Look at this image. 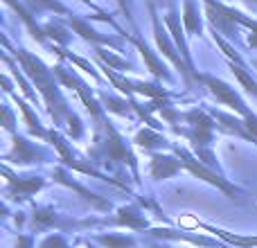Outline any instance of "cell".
I'll return each mask as SVG.
<instances>
[{"instance_id":"cell-1","label":"cell","mask_w":257,"mask_h":248,"mask_svg":"<svg viewBox=\"0 0 257 248\" xmlns=\"http://www.w3.org/2000/svg\"><path fill=\"white\" fill-rule=\"evenodd\" d=\"M16 59L21 61L23 72H25V75L36 84V88L41 90L45 104H48L50 115H52V120L54 122H61L63 117L70 115V111H68V106H66V99L61 97V93H59V86H57V81H54L52 70H48V68H45L39 59L32 57V54L25 52V50H18Z\"/></svg>"},{"instance_id":"cell-2","label":"cell","mask_w":257,"mask_h":248,"mask_svg":"<svg viewBox=\"0 0 257 248\" xmlns=\"http://www.w3.org/2000/svg\"><path fill=\"white\" fill-rule=\"evenodd\" d=\"M185 120L190 122V129H178L176 127V133H183V136L190 138L194 151L210 149L212 133H214V117H210L205 111L194 108V111L185 113Z\"/></svg>"},{"instance_id":"cell-3","label":"cell","mask_w":257,"mask_h":248,"mask_svg":"<svg viewBox=\"0 0 257 248\" xmlns=\"http://www.w3.org/2000/svg\"><path fill=\"white\" fill-rule=\"evenodd\" d=\"M151 23H154V36H156V43H158V48H160V52L165 54V57L169 59V61L174 63V66L181 70V75L185 77V81L190 84L192 79H199L201 81V75L199 72H194L190 66L185 63V59H181V54L176 52V48H174V43L169 41V34L163 30V25H160V18H158V14L154 12V7H151Z\"/></svg>"},{"instance_id":"cell-4","label":"cell","mask_w":257,"mask_h":248,"mask_svg":"<svg viewBox=\"0 0 257 248\" xmlns=\"http://www.w3.org/2000/svg\"><path fill=\"white\" fill-rule=\"evenodd\" d=\"M176 156H178V160L183 163V167L187 169V172H192L194 176H199V178H203L205 183H210V185H214V187H219L221 192H226L230 199H235V194H237V190L230 185L228 181H223L221 176H217L214 172H210L208 167H205L203 163H201L196 156H192L187 149H176Z\"/></svg>"},{"instance_id":"cell-5","label":"cell","mask_w":257,"mask_h":248,"mask_svg":"<svg viewBox=\"0 0 257 248\" xmlns=\"http://www.w3.org/2000/svg\"><path fill=\"white\" fill-rule=\"evenodd\" d=\"M201 81H203L205 86L210 88V93L214 95V97L219 99L221 104H226V106H230L232 111H237L241 117H246L248 115V106L244 104V99L239 97V95L235 93V88L232 86H228L226 81H221V79H217V77H210V75H201Z\"/></svg>"},{"instance_id":"cell-6","label":"cell","mask_w":257,"mask_h":248,"mask_svg":"<svg viewBox=\"0 0 257 248\" xmlns=\"http://www.w3.org/2000/svg\"><path fill=\"white\" fill-rule=\"evenodd\" d=\"M54 75H57L66 86H70V88H75V90H77V95L81 97V102H84V106L88 108L90 115L102 117V108H99V104L95 102V97H93V93H90V88L79 79V77L72 75V72H68L63 66H57V68H54Z\"/></svg>"},{"instance_id":"cell-7","label":"cell","mask_w":257,"mask_h":248,"mask_svg":"<svg viewBox=\"0 0 257 248\" xmlns=\"http://www.w3.org/2000/svg\"><path fill=\"white\" fill-rule=\"evenodd\" d=\"M102 147H104V154H106L108 160H122V163H126L131 169H136V156L128 151L122 136L111 127V122H106V140H102Z\"/></svg>"},{"instance_id":"cell-8","label":"cell","mask_w":257,"mask_h":248,"mask_svg":"<svg viewBox=\"0 0 257 248\" xmlns=\"http://www.w3.org/2000/svg\"><path fill=\"white\" fill-rule=\"evenodd\" d=\"M3 172L9 181V196H14V199H27L30 194H34L36 190H41V187L45 185L43 178H18V176H14L7 167H5Z\"/></svg>"},{"instance_id":"cell-9","label":"cell","mask_w":257,"mask_h":248,"mask_svg":"<svg viewBox=\"0 0 257 248\" xmlns=\"http://www.w3.org/2000/svg\"><path fill=\"white\" fill-rule=\"evenodd\" d=\"M181 167H183V163L178 160V156H163V154L151 156V176L156 181L172 178L174 174L181 172Z\"/></svg>"},{"instance_id":"cell-10","label":"cell","mask_w":257,"mask_h":248,"mask_svg":"<svg viewBox=\"0 0 257 248\" xmlns=\"http://www.w3.org/2000/svg\"><path fill=\"white\" fill-rule=\"evenodd\" d=\"M41 156H43L41 149H36L32 142H27L21 136H14V149L12 154H7V160H14L16 165H30L36 158H41Z\"/></svg>"},{"instance_id":"cell-11","label":"cell","mask_w":257,"mask_h":248,"mask_svg":"<svg viewBox=\"0 0 257 248\" xmlns=\"http://www.w3.org/2000/svg\"><path fill=\"white\" fill-rule=\"evenodd\" d=\"M52 176H54V181H57V183H61V185H66V187H70V190H75L77 194H81L86 201H88V203H93L95 208H99V210H108V208H111V203H106V201H102L97 194H93V192H88V190H86V187H81L79 183L70 181V178H68V174L63 172V169H54V172H52Z\"/></svg>"},{"instance_id":"cell-12","label":"cell","mask_w":257,"mask_h":248,"mask_svg":"<svg viewBox=\"0 0 257 248\" xmlns=\"http://www.w3.org/2000/svg\"><path fill=\"white\" fill-rule=\"evenodd\" d=\"M181 226L203 228V230L214 232V235H219L221 239H226L228 244H235V246H257V237H239V235H230V232H226V230H217V228H212V226H205V223H199L196 219H192V217L181 219Z\"/></svg>"},{"instance_id":"cell-13","label":"cell","mask_w":257,"mask_h":248,"mask_svg":"<svg viewBox=\"0 0 257 248\" xmlns=\"http://www.w3.org/2000/svg\"><path fill=\"white\" fill-rule=\"evenodd\" d=\"M133 43H136V48L140 50V54H142V59H145L147 68L151 70V75L158 77V79H165V81H167V79H169V72H167V68H165L163 63H160V59L156 57V54L151 52V50L147 48V45L142 43L140 39H133Z\"/></svg>"},{"instance_id":"cell-14","label":"cell","mask_w":257,"mask_h":248,"mask_svg":"<svg viewBox=\"0 0 257 248\" xmlns=\"http://www.w3.org/2000/svg\"><path fill=\"white\" fill-rule=\"evenodd\" d=\"M113 223H117V226H128V228H133V230H145L147 217L138 208H120Z\"/></svg>"},{"instance_id":"cell-15","label":"cell","mask_w":257,"mask_h":248,"mask_svg":"<svg viewBox=\"0 0 257 248\" xmlns=\"http://www.w3.org/2000/svg\"><path fill=\"white\" fill-rule=\"evenodd\" d=\"M149 235L160 237V239H185L196 246H217V241L208 239V237H194V235H185V232H174V230H169V228H154V230H149Z\"/></svg>"},{"instance_id":"cell-16","label":"cell","mask_w":257,"mask_h":248,"mask_svg":"<svg viewBox=\"0 0 257 248\" xmlns=\"http://www.w3.org/2000/svg\"><path fill=\"white\" fill-rule=\"evenodd\" d=\"M70 27L77 32V34H81V39L90 41V43H108V45H113V39L102 36L99 32H95L93 27H88V23L81 21V18H77V16H70Z\"/></svg>"},{"instance_id":"cell-17","label":"cell","mask_w":257,"mask_h":248,"mask_svg":"<svg viewBox=\"0 0 257 248\" xmlns=\"http://www.w3.org/2000/svg\"><path fill=\"white\" fill-rule=\"evenodd\" d=\"M165 21H167V25H169V32L174 34V39H176V48L181 50V54H183V59H185V63L192 68V59H190V50H187V45H185V39H183V30H181V25H178V18H176V12H169L167 16H165Z\"/></svg>"},{"instance_id":"cell-18","label":"cell","mask_w":257,"mask_h":248,"mask_svg":"<svg viewBox=\"0 0 257 248\" xmlns=\"http://www.w3.org/2000/svg\"><path fill=\"white\" fill-rule=\"evenodd\" d=\"M183 25L190 34H201V16L196 12L194 0H185V5H183Z\"/></svg>"},{"instance_id":"cell-19","label":"cell","mask_w":257,"mask_h":248,"mask_svg":"<svg viewBox=\"0 0 257 248\" xmlns=\"http://www.w3.org/2000/svg\"><path fill=\"white\" fill-rule=\"evenodd\" d=\"M5 3H7V5H12V7L16 9L18 14H21V18H23V21H25V25L30 27V34L34 36V39L39 41V43H45V32L41 30V27L34 23V18H32V12H27V9L23 7L21 3H16V0H5Z\"/></svg>"},{"instance_id":"cell-20","label":"cell","mask_w":257,"mask_h":248,"mask_svg":"<svg viewBox=\"0 0 257 248\" xmlns=\"http://www.w3.org/2000/svg\"><path fill=\"white\" fill-rule=\"evenodd\" d=\"M136 145L145 147V149H156V147H167V140L156 129H142L136 133Z\"/></svg>"},{"instance_id":"cell-21","label":"cell","mask_w":257,"mask_h":248,"mask_svg":"<svg viewBox=\"0 0 257 248\" xmlns=\"http://www.w3.org/2000/svg\"><path fill=\"white\" fill-rule=\"evenodd\" d=\"M48 140L52 142V145L59 149V154H61V163H63V165H68V167H72V169H75L77 158H75V156H72L70 147L66 145V140H63V138H61V133H57V131H50V133H48Z\"/></svg>"},{"instance_id":"cell-22","label":"cell","mask_w":257,"mask_h":248,"mask_svg":"<svg viewBox=\"0 0 257 248\" xmlns=\"http://www.w3.org/2000/svg\"><path fill=\"white\" fill-rule=\"evenodd\" d=\"M16 99V104H18V108L23 111V115H25V122H27V129H30V133L32 136H39V138H48V131H45L43 127H41V122H39V117L32 113V108L27 106L23 99H18V97H14Z\"/></svg>"},{"instance_id":"cell-23","label":"cell","mask_w":257,"mask_h":248,"mask_svg":"<svg viewBox=\"0 0 257 248\" xmlns=\"http://www.w3.org/2000/svg\"><path fill=\"white\" fill-rule=\"evenodd\" d=\"M97 239L106 248H136V239L126 235H99Z\"/></svg>"},{"instance_id":"cell-24","label":"cell","mask_w":257,"mask_h":248,"mask_svg":"<svg viewBox=\"0 0 257 248\" xmlns=\"http://www.w3.org/2000/svg\"><path fill=\"white\" fill-rule=\"evenodd\" d=\"M230 70H232V75H235L237 79L241 81V86H244L248 93H253L255 97H257V81L248 75V72H246V68L241 66V63H232V61H230Z\"/></svg>"},{"instance_id":"cell-25","label":"cell","mask_w":257,"mask_h":248,"mask_svg":"<svg viewBox=\"0 0 257 248\" xmlns=\"http://www.w3.org/2000/svg\"><path fill=\"white\" fill-rule=\"evenodd\" d=\"M95 52H97V57L102 59L108 68H113V70H131V63L124 61V59H120L117 54L108 52V50H102V48H97Z\"/></svg>"},{"instance_id":"cell-26","label":"cell","mask_w":257,"mask_h":248,"mask_svg":"<svg viewBox=\"0 0 257 248\" xmlns=\"http://www.w3.org/2000/svg\"><path fill=\"white\" fill-rule=\"evenodd\" d=\"M133 90L140 95H147V97H154V99H160V97H169V93L165 88H160V86L156 84H142V81H133Z\"/></svg>"},{"instance_id":"cell-27","label":"cell","mask_w":257,"mask_h":248,"mask_svg":"<svg viewBox=\"0 0 257 248\" xmlns=\"http://www.w3.org/2000/svg\"><path fill=\"white\" fill-rule=\"evenodd\" d=\"M32 219H34V223L39 228H48V226H54V223H57V214H54L52 208H34Z\"/></svg>"},{"instance_id":"cell-28","label":"cell","mask_w":257,"mask_h":248,"mask_svg":"<svg viewBox=\"0 0 257 248\" xmlns=\"http://www.w3.org/2000/svg\"><path fill=\"white\" fill-rule=\"evenodd\" d=\"M102 70L106 72V77L111 79V84L115 86L117 90H122V93H126V95H133V93H136V90H133V84H131V81H126V79H122L120 75H115V70H113V68H108L106 63H102Z\"/></svg>"},{"instance_id":"cell-29","label":"cell","mask_w":257,"mask_h":248,"mask_svg":"<svg viewBox=\"0 0 257 248\" xmlns=\"http://www.w3.org/2000/svg\"><path fill=\"white\" fill-rule=\"evenodd\" d=\"M27 5H30L32 12H41V9H50V12H57V14H68L66 5H61L59 0H25Z\"/></svg>"},{"instance_id":"cell-30","label":"cell","mask_w":257,"mask_h":248,"mask_svg":"<svg viewBox=\"0 0 257 248\" xmlns=\"http://www.w3.org/2000/svg\"><path fill=\"white\" fill-rule=\"evenodd\" d=\"M99 97H102V104H106L108 111L117 113V115H126L128 113L131 104H126L124 99H117V97H113V95H99Z\"/></svg>"},{"instance_id":"cell-31","label":"cell","mask_w":257,"mask_h":248,"mask_svg":"<svg viewBox=\"0 0 257 248\" xmlns=\"http://www.w3.org/2000/svg\"><path fill=\"white\" fill-rule=\"evenodd\" d=\"M212 34H214V41H217V45H219V48L223 50V54H226V57L230 59L232 63H241V66H244V59H241V54H237L235 50H232L230 45H228L226 41H223L221 36H219V32H217V30H212Z\"/></svg>"},{"instance_id":"cell-32","label":"cell","mask_w":257,"mask_h":248,"mask_svg":"<svg viewBox=\"0 0 257 248\" xmlns=\"http://www.w3.org/2000/svg\"><path fill=\"white\" fill-rule=\"evenodd\" d=\"M43 32H45V36H50V39L59 41L61 45H68V41H70L68 32L63 30V27H59V25H45V27H43Z\"/></svg>"},{"instance_id":"cell-33","label":"cell","mask_w":257,"mask_h":248,"mask_svg":"<svg viewBox=\"0 0 257 248\" xmlns=\"http://www.w3.org/2000/svg\"><path fill=\"white\" fill-rule=\"evenodd\" d=\"M54 52H59V54H61V57H68V59H70V61H72V63H77V66H79V68H84V70H86V72H88V75H90V77H93V79H95V81H97V79H99V77H97V72H95V68H93V66H90V63H88V61H84V59H81V57H75V54H70V52H63V50H54Z\"/></svg>"},{"instance_id":"cell-34","label":"cell","mask_w":257,"mask_h":248,"mask_svg":"<svg viewBox=\"0 0 257 248\" xmlns=\"http://www.w3.org/2000/svg\"><path fill=\"white\" fill-rule=\"evenodd\" d=\"M68 120V133H70L75 140H79L81 138V124H79V117L75 115V113H70V115L66 117Z\"/></svg>"},{"instance_id":"cell-35","label":"cell","mask_w":257,"mask_h":248,"mask_svg":"<svg viewBox=\"0 0 257 248\" xmlns=\"http://www.w3.org/2000/svg\"><path fill=\"white\" fill-rule=\"evenodd\" d=\"M41 248H68V244H66V241H63L59 235H50L48 239H43Z\"/></svg>"},{"instance_id":"cell-36","label":"cell","mask_w":257,"mask_h":248,"mask_svg":"<svg viewBox=\"0 0 257 248\" xmlns=\"http://www.w3.org/2000/svg\"><path fill=\"white\" fill-rule=\"evenodd\" d=\"M14 75H16V79H18V84H21V88H23V93H25V97H30V99H36V95L32 93V88H30V84H27L25 79H23V75L18 72V68L14 70Z\"/></svg>"},{"instance_id":"cell-37","label":"cell","mask_w":257,"mask_h":248,"mask_svg":"<svg viewBox=\"0 0 257 248\" xmlns=\"http://www.w3.org/2000/svg\"><path fill=\"white\" fill-rule=\"evenodd\" d=\"M3 115H5V129H7V131H14V115H12V108L5 106V108H3Z\"/></svg>"},{"instance_id":"cell-38","label":"cell","mask_w":257,"mask_h":248,"mask_svg":"<svg viewBox=\"0 0 257 248\" xmlns=\"http://www.w3.org/2000/svg\"><path fill=\"white\" fill-rule=\"evenodd\" d=\"M16 248H32V237L21 235V237L16 239Z\"/></svg>"},{"instance_id":"cell-39","label":"cell","mask_w":257,"mask_h":248,"mask_svg":"<svg viewBox=\"0 0 257 248\" xmlns=\"http://www.w3.org/2000/svg\"><path fill=\"white\" fill-rule=\"evenodd\" d=\"M246 3H248V5H257V0H246Z\"/></svg>"},{"instance_id":"cell-40","label":"cell","mask_w":257,"mask_h":248,"mask_svg":"<svg viewBox=\"0 0 257 248\" xmlns=\"http://www.w3.org/2000/svg\"><path fill=\"white\" fill-rule=\"evenodd\" d=\"M117 3H120V5H122V7H124V3H122V0H117Z\"/></svg>"},{"instance_id":"cell-41","label":"cell","mask_w":257,"mask_h":248,"mask_svg":"<svg viewBox=\"0 0 257 248\" xmlns=\"http://www.w3.org/2000/svg\"><path fill=\"white\" fill-rule=\"evenodd\" d=\"M255 68H257V61H255Z\"/></svg>"},{"instance_id":"cell-42","label":"cell","mask_w":257,"mask_h":248,"mask_svg":"<svg viewBox=\"0 0 257 248\" xmlns=\"http://www.w3.org/2000/svg\"><path fill=\"white\" fill-rule=\"evenodd\" d=\"M88 248H93V246H88Z\"/></svg>"}]
</instances>
